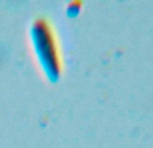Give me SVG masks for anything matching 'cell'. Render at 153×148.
<instances>
[{
  "mask_svg": "<svg viewBox=\"0 0 153 148\" xmlns=\"http://www.w3.org/2000/svg\"><path fill=\"white\" fill-rule=\"evenodd\" d=\"M30 35L35 55L43 71L52 81L58 80L61 74V57L57 38L50 23L43 18L35 19L31 24Z\"/></svg>",
  "mask_w": 153,
  "mask_h": 148,
  "instance_id": "cell-1",
  "label": "cell"
}]
</instances>
